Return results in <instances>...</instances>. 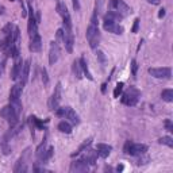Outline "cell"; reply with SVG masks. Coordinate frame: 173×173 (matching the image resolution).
I'll return each instance as SVG.
<instances>
[{
    "mask_svg": "<svg viewBox=\"0 0 173 173\" xmlns=\"http://www.w3.org/2000/svg\"><path fill=\"white\" fill-rule=\"evenodd\" d=\"M96 57H97V61L100 62V65H102L103 68H104L106 65H107V58H106V54L103 53L102 50H97V51H96Z\"/></svg>",
    "mask_w": 173,
    "mask_h": 173,
    "instance_id": "obj_28",
    "label": "cell"
},
{
    "mask_svg": "<svg viewBox=\"0 0 173 173\" xmlns=\"http://www.w3.org/2000/svg\"><path fill=\"white\" fill-rule=\"evenodd\" d=\"M10 106L12 108V111L15 112L16 115H20V112H22V102H20V99H15V100H10Z\"/></svg>",
    "mask_w": 173,
    "mask_h": 173,
    "instance_id": "obj_24",
    "label": "cell"
},
{
    "mask_svg": "<svg viewBox=\"0 0 173 173\" xmlns=\"http://www.w3.org/2000/svg\"><path fill=\"white\" fill-rule=\"evenodd\" d=\"M97 150H88L86 153L83 155V161L85 164H88V165H95L96 164V160H97Z\"/></svg>",
    "mask_w": 173,
    "mask_h": 173,
    "instance_id": "obj_14",
    "label": "cell"
},
{
    "mask_svg": "<svg viewBox=\"0 0 173 173\" xmlns=\"http://www.w3.org/2000/svg\"><path fill=\"white\" fill-rule=\"evenodd\" d=\"M165 126H166V130H168V131H173V126H172V122H170V120H166V122H165Z\"/></svg>",
    "mask_w": 173,
    "mask_h": 173,
    "instance_id": "obj_38",
    "label": "cell"
},
{
    "mask_svg": "<svg viewBox=\"0 0 173 173\" xmlns=\"http://www.w3.org/2000/svg\"><path fill=\"white\" fill-rule=\"evenodd\" d=\"M158 142L161 145H166V146H169V148H173V139L170 137H162L158 139Z\"/></svg>",
    "mask_w": 173,
    "mask_h": 173,
    "instance_id": "obj_30",
    "label": "cell"
},
{
    "mask_svg": "<svg viewBox=\"0 0 173 173\" xmlns=\"http://www.w3.org/2000/svg\"><path fill=\"white\" fill-rule=\"evenodd\" d=\"M72 4H73L75 11H80V2L79 0H72Z\"/></svg>",
    "mask_w": 173,
    "mask_h": 173,
    "instance_id": "obj_37",
    "label": "cell"
},
{
    "mask_svg": "<svg viewBox=\"0 0 173 173\" xmlns=\"http://www.w3.org/2000/svg\"><path fill=\"white\" fill-rule=\"evenodd\" d=\"M60 57V46L58 43L53 41L50 42V50H49V62L50 65H54L55 62H57V60Z\"/></svg>",
    "mask_w": 173,
    "mask_h": 173,
    "instance_id": "obj_10",
    "label": "cell"
},
{
    "mask_svg": "<svg viewBox=\"0 0 173 173\" xmlns=\"http://www.w3.org/2000/svg\"><path fill=\"white\" fill-rule=\"evenodd\" d=\"M123 150L124 153L130 155H144L148 151V146L144 144H133L131 141H127Z\"/></svg>",
    "mask_w": 173,
    "mask_h": 173,
    "instance_id": "obj_3",
    "label": "cell"
},
{
    "mask_svg": "<svg viewBox=\"0 0 173 173\" xmlns=\"http://www.w3.org/2000/svg\"><path fill=\"white\" fill-rule=\"evenodd\" d=\"M161 97H162V100H165L168 103L173 102V91L172 89H164L161 92Z\"/></svg>",
    "mask_w": 173,
    "mask_h": 173,
    "instance_id": "obj_27",
    "label": "cell"
},
{
    "mask_svg": "<svg viewBox=\"0 0 173 173\" xmlns=\"http://www.w3.org/2000/svg\"><path fill=\"white\" fill-rule=\"evenodd\" d=\"M115 11H118L119 14L123 16V18H124V16H127V15H130V14L133 12V11H131V8H130V7L127 6V4L123 2V0H118V2H116Z\"/></svg>",
    "mask_w": 173,
    "mask_h": 173,
    "instance_id": "obj_13",
    "label": "cell"
},
{
    "mask_svg": "<svg viewBox=\"0 0 173 173\" xmlns=\"http://www.w3.org/2000/svg\"><path fill=\"white\" fill-rule=\"evenodd\" d=\"M30 64H31V61L30 60H26V61L23 62V68H22V72H20V83L22 84H26L29 80V73H30Z\"/></svg>",
    "mask_w": 173,
    "mask_h": 173,
    "instance_id": "obj_16",
    "label": "cell"
},
{
    "mask_svg": "<svg viewBox=\"0 0 173 173\" xmlns=\"http://www.w3.org/2000/svg\"><path fill=\"white\" fill-rule=\"evenodd\" d=\"M91 144H92V138H86V139L83 142V144L79 146V149H77L75 153H72V157H76V155H79V154L83 153V151H85V150L91 146Z\"/></svg>",
    "mask_w": 173,
    "mask_h": 173,
    "instance_id": "obj_21",
    "label": "cell"
},
{
    "mask_svg": "<svg viewBox=\"0 0 173 173\" xmlns=\"http://www.w3.org/2000/svg\"><path fill=\"white\" fill-rule=\"evenodd\" d=\"M72 72L75 77L77 80H80L81 77H83V71H81V66H80V61L79 60H75L73 61V65H72Z\"/></svg>",
    "mask_w": 173,
    "mask_h": 173,
    "instance_id": "obj_22",
    "label": "cell"
},
{
    "mask_svg": "<svg viewBox=\"0 0 173 173\" xmlns=\"http://www.w3.org/2000/svg\"><path fill=\"white\" fill-rule=\"evenodd\" d=\"M53 151H54V148H53V146H50V148L47 149L45 153H43V155H42L39 160H41L42 162H45V161H47V160H50V157L53 155Z\"/></svg>",
    "mask_w": 173,
    "mask_h": 173,
    "instance_id": "obj_29",
    "label": "cell"
},
{
    "mask_svg": "<svg viewBox=\"0 0 173 173\" xmlns=\"http://www.w3.org/2000/svg\"><path fill=\"white\" fill-rule=\"evenodd\" d=\"M106 88H107V83H104V84L102 85V92L103 93H106Z\"/></svg>",
    "mask_w": 173,
    "mask_h": 173,
    "instance_id": "obj_40",
    "label": "cell"
},
{
    "mask_svg": "<svg viewBox=\"0 0 173 173\" xmlns=\"http://www.w3.org/2000/svg\"><path fill=\"white\" fill-rule=\"evenodd\" d=\"M139 18H137L134 20V24H133V29H131V33H138V30H139Z\"/></svg>",
    "mask_w": 173,
    "mask_h": 173,
    "instance_id": "obj_35",
    "label": "cell"
},
{
    "mask_svg": "<svg viewBox=\"0 0 173 173\" xmlns=\"http://www.w3.org/2000/svg\"><path fill=\"white\" fill-rule=\"evenodd\" d=\"M14 24H12V23H8L7 26H4V29H3V34H4V35H10V34H12V31H14Z\"/></svg>",
    "mask_w": 173,
    "mask_h": 173,
    "instance_id": "obj_32",
    "label": "cell"
},
{
    "mask_svg": "<svg viewBox=\"0 0 173 173\" xmlns=\"http://www.w3.org/2000/svg\"><path fill=\"white\" fill-rule=\"evenodd\" d=\"M103 27H104L106 31L116 34V35H120V34L123 33V27L118 23V22H114V20L104 19V24H103Z\"/></svg>",
    "mask_w": 173,
    "mask_h": 173,
    "instance_id": "obj_6",
    "label": "cell"
},
{
    "mask_svg": "<svg viewBox=\"0 0 173 173\" xmlns=\"http://www.w3.org/2000/svg\"><path fill=\"white\" fill-rule=\"evenodd\" d=\"M29 2H31V0H29Z\"/></svg>",
    "mask_w": 173,
    "mask_h": 173,
    "instance_id": "obj_44",
    "label": "cell"
},
{
    "mask_svg": "<svg viewBox=\"0 0 173 173\" xmlns=\"http://www.w3.org/2000/svg\"><path fill=\"white\" fill-rule=\"evenodd\" d=\"M22 68H23V61L22 58L18 57L15 58V62H14V68H12V72H11V79L16 81L20 77V72H22Z\"/></svg>",
    "mask_w": 173,
    "mask_h": 173,
    "instance_id": "obj_12",
    "label": "cell"
},
{
    "mask_svg": "<svg viewBox=\"0 0 173 173\" xmlns=\"http://www.w3.org/2000/svg\"><path fill=\"white\" fill-rule=\"evenodd\" d=\"M46 144H47V142H46V135H45V138H43V141L41 142V145L38 146L37 150H35V154H37V157H38V158H41L42 155H43V153H45V151H46Z\"/></svg>",
    "mask_w": 173,
    "mask_h": 173,
    "instance_id": "obj_26",
    "label": "cell"
},
{
    "mask_svg": "<svg viewBox=\"0 0 173 173\" xmlns=\"http://www.w3.org/2000/svg\"><path fill=\"white\" fill-rule=\"evenodd\" d=\"M29 154H30V149H26L24 150V153L20 155V158L16 161V165H15V168H14V172L15 173H19V172H26L27 170V166H26V160H27V157H29Z\"/></svg>",
    "mask_w": 173,
    "mask_h": 173,
    "instance_id": "obj_9",
    "label": "cell"
},
{
    "mask_svg": "<svg viewBox=\"0 0 173 173\" xmlns=\"http://www.w3.org/2000/svg\"><path fill=\"white\" fill-rule=\"evenodd\" d=\"M96 150H97V155H99V157L107 158L108 154H110L111 150H112V146L111 145H106V144H97Z\"/></svg>",
    "mask_w": 173,
    "mask_h": 173,
    "instance_id": "obj_17",
    "label": "cell"
},
{
    "mask_svg": "<svg viewBox=\"0 0 173 173\" xmlns=\"http://www.w3.org/2000/svg\"><path fill=\"white\" fill-rule=\"evenodd\" d=\"M22 91H23V84H15L10 91V100H15V99H20Z\"/></svg>",
    "mask_w": 173,
    "mask_h": 173,
    "instance_id": "obj_18",
    "label": "cell"
},
{
    "mask_svg": "<svg viewBox=\"0 0 173 173\" xmlns=\"http://www.w3.org/2000/svg\"><path fill=\"white\" fill-rule=\"evenodd\" d=\"M149 73L155 79H170L172 76L170 68H150Z\"/></svg>",
    "mask_w": 173,
    "mask_h": 173,
    "instance_id": "obj_5",
    "label": "cell"
},
{
    "mask_svg": "<svg viewBox=\"0 0 173 173\" xmlns=\"http://www.w3.org/2000/svg\"><path fill=\"white\" fill-rule=\"evenodd\" d=\"M104 19H108V20H114V22H119V20H122L123 19V16L119 14L118 11H115V10H110L104 16Z\"/></svg>",
    "mask_w": 173,
    "mask_h": 173,
    "instance_id": "obj_23",
    "label": "cell"
},
{
    "mask_svg": "<svg viewBox=\"0 0 173 173\" xmlns=\"http://www.w3.org/2000/svg\"><path fill=\"white\" fill-rule=\"evenodd\" d=\"M42 81H43V84H45V85L49 84V76H47V72H46L45 68L42 69Z\"/></svg>",
    "mask_w": 173,
    "mask_h": 173,
    "instance_id": "obj_34",
    "label": "cell"
},
{
    "mask_svg": "<svg viewBox=\"0 0 173 173\" xmlns=\"http://www.w3.org/2000/svg\"><path fill=\"white\" fill-rule=\"evenodd\" d=\"M64 119H69L71 123L73 124H79L80 123V116L76 114V111H73L71 107L66 108V114H65V118Z\"/></svg>",
    "mask_w": 173,
    "mask_h": 173,
    "instance_id": "obj_19",
    "label": "cell"
},
{
    "mask_svg": "<svg viewBox=\"0 0 173 173\" xmlns=\"http://www.w3.org/2000/svg\"><path fill=\"white\" fill-rule=\"evenodd\" d=\"M102 6H103V0H96V4H95V12H93V15L99 16V14H100V11H102Z\"/></svg>",
    "mask_w": 173,
    "mask_h": 173,
    "instance_id": "obj_33",
    "label": "cell"
},
{
    "mask_svg": "<svg viewBox=\"0 0 173 173\" xmlns=\"http://www.w3.org/2000/svg\"><path fill=\"white\" fill-rule=\"evenodd\" d=\"M61 95H62V85L61 83H57L54 88V92L51 95V97L49 99V110L55 111L60 107V102H61Z\"/></svg>",
    "mask_w": 173,
    "mask_h": 173,
    "instance_id": "obj_4",
    "label": "cell"
},
{
    "mask_svg": "<svg viewBox=\"0 0 173 173\" xmlns=\"http://www.w3.org/2000/svg\"><path fill=\"white\" fill-rule=\"evenodd\" d=\"M123 86H124L123 83H118V84H116L115 89H114V97H119V95L122 93V91H123Z\"/></svg>",
    "mask_w": 173,
    "mask_h": 173,
    "instance_id": "obj_31",
    "label": "cell"
},
{
    "mask_svg": "<svg viewBox=\"0 0 173 173\" xmlns=\"http://www.w3.org/2000/svg\"><path fill=\"white\" fill-rule=\"evenodd\" d=\"M141 97V92L138 91L137 88H134V86H130V88L122 95V97H120V102L123 103V104H126L128 107H134L138 103Z\"/></svg>",
    "mask_w": 173,
    "mask_h": 173,
    "instance_id": "obj_2",
    "label": "cell"
},
{
    "mask_svg": "<svg viewBox=\"0 0 173 173\" xmlns=\"http://www.w3.org/2000/svg\"><path fill=\"white\" fill-rule=\"evenodd\" d=\"M164 16H165V8H161L160 12H158V18L161 19V18H164Z\"/></svg>",
    "mask_w": 173,
    "mask_h": 173,
    "instance_id": "obj_39",
    "label": "cell"
},
{
    "mask_svg": "<svg viewBox=\"0 0 173 173\" xmlns=\"http://www.w3.org/2000/svg\"><path fill=\"white\" fill-rule=\"evenodd\" d=\"M58 130L61 133L71 134L72 133V126H71V123H69V122H66V120H61V122L58 123Z\"/></svg>",
    "mask_w": 173,
    "mask_h": 173,
    "instance_id": "obj_25",
    "label": "cell"
},
{
    "mask_svg": "<svg viewBox=\"0 0 173 173\" xmlns=\"http://www.w3.org/2000/svg\"><path fill=\"white\" fill-rule=\"evenodd\" d=\"M29 11H30V16H29V23H27V31H29L30 38H33L34 35L38 34V26H37V19L34 18V12H33L31 6L29 7Z\"/></svg>",
    "mask_w": 173,
    "mask_h": 173,
    "instance_id": "obj_7",
    "label": "cell"
},
{
    "mask_svg": "<svg viewBox=\"0 0 173 173\" xmlns=\"http://www.w3.org/2000/svg\"><path fill=\"white\" fill-rule=\"evenodd\" d=\"M89 169L88 164H85L83 160H77V161H73L71 165V172H86Z\"/></svg>",
    "mask_w": 173,
    "mask_h": 173,
    "instance_id": "obj_15",
    "label": "cell"
},
{
    "mask_svg": "<svg viewBox=\"0 0 173 173\" xmlns=\"http://www.w3.org/2000/svg\"><path fill=\"white\" fill-rule=\"evenodd\" d=\"M0 14H4V7L0 6Z\"/></svg>",
    "mask_w": 173,
    "mask_h": 173,
    "instance_id": "obj_42",
    "label": "cell"
},
{
    "mask_svg": "<svg viewBox=\"0 0 173 173\" xmlns=\"http://www.w3.org/2000/svg\"><path fill=\"white\" fill-rule=\"evenodd\" d=\"M80 66H81V71H83V73L85 75V77L88 80H93V77H92V75H91V72H89V68H88V62H86V60H85V57H81L80 60Z\"/></svg>",
    "mask_w": 173,
    "mask_h": 173,
    "instance_id": "obj_20",
    "label": "cell"
},
{
    "mask_svg": "<svg viewBox=\"0 0 173 173\" xmlns=\"http://www.w3.org/2000/svg\"><path fill=\"white\" fill-rule=\"evenodd\" d=\"M29 49H30L31 53H38V51H41V49H42V39H41L39 34H37V35H34L33 38H30Z\"/></svg>",
    "mask_w": 173,
    "mask_h": 173,
    "instance_id": "obj_11",
    "label": "cell"
},
{
    "mask_svg": "<svg viewBox=\"0 0 173 173\" xmlns=\"http://www.w3.org/2000/svg\"><path fill=\"white\" fill-rule=\"evenodd\" d=\"M0 76H2V68H0Z\"/></svg>",
    "mask_w": 173,
    "mask_h": 173,
    "instance_id": "obj_43",
    "label": "cell"
},
{
    "mask_svg": "<svg viewBox=\"0 0 173 173\" xmlns=\"http://www.w3.org/2000/svg\"><path fill=\"white\" fill-rule=\"evenodd\" d=\"M149 3H151V4H158L160 2H161V0H148Z\"/></svg>",
    "mask_w": 173,
    "mask_h": 173,
    "instance_id": "obj_41",
    "label": "cell"
},
{
    "mask_svg": "<svg viewBox=\"0 0 173 173\" xmlns=\"http://www.w3.org/2000/svg\"><path fill=\"white\" fill-rule=\"evenodd\" d=\"M86 41H88L89 46L92 49H96L99 42H100V33H99V27H97V23H93L91 22L88 29H86Z\"/></svg>",
    "mask_w": 173,
    "mask_h": 173,
    "instance_id": "obj_1",
    "label": "cell"
},
{
    "mask_svg": "<svg viewBox=\"0 0 173 173\" xmlns=\"http://www.w3.org/2000/svg\"><path fill=\"white\" fill-rule=\"evenodd\" d=\"M64 30V39L62 43L65 46V50L68 53H72L73 51V45H75V39H73V33L72 30H68V29H62Z\"/></svg>",
    "mask_w": 173,
    "mask_h": 173,
    "instance_id": "obj_8",
    "label": "cell"
},
{
    "mask_svg": "<svg viewBox=\"0 0 173 173\" xmlns=\"http://www.w3.org/2000/svg\"><path fill=\"white\" fill-rule=\"evenodd\" d=\"M137 71H138V62L135 61V60H133V61H131V73H133V76L137 75Z\"/></svg>",
    "mask_w": 173,
    "mask_h": 173,
    "instance_id": "obj_36",
    "label": "cell"
},
{
    "mask_svg": "<svg viewBox=\"0 0 173 173\" xmlns=\"http://www.w3.org/2000/svg\"><path fill=\"white\" fill-rule=\"evenodd\" d=\"M11 2H12V0H11Z\"/></svg>",
    "mask_w": 173,
    "mask_h": 173,
    "instance_id": "obj_45",
    "label": "cell"
}]
</instances>
